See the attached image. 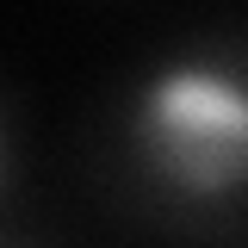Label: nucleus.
Masks as SVG:
<instances>
[{
  "instance_id": "1",
  "label": "nucleus",
  "mask_w": 248,
  "mask_h": 248,
  "mask_svg": "<svg viewBox=\"0 0 248 248\" xmlns=\"http://www.w3.org/2000/svg\"><path fill=\"white\" fill-rule=\"evenodd\" d=\"M130 149L180 199L223 205L248 192V75L217 56H168L130 99Z\"/></svg>"
},
{
  "instance_id": "2",
  "label": "nucleus",
  "mask_w": 248,
  "mask_h": 248,
  "mask_svg": "<svg viewBox=\"0 0 248 248\" xmlns=\"http://www.w3.org/2000/svg\"><path fill=\"white\" fill-rule=\"evenodd\" d=\"M0 174H6V143H0Z\"/></svg>"
}]
</instances>
